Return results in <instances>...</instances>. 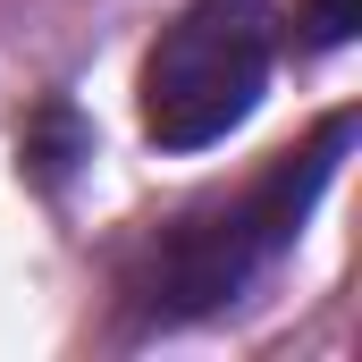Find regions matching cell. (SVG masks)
<instances>
[{"label":"cell","mask_w":362,"mask_h":362,"mask_svg":"<svg viewBox=\"0 0 362 362\" xmlns=\"http://www.w3.org/2000/svg\"><path fill=\"white\" fill-rule=\"evenodd\" d=\"M346 144H354V118L337 110L312 144L278 152L262 177H245L236 194L185 211L169 236H152V253L127 270V312H135V329H185V320L236 303V295L303 236L312 202L329 194L337 160H346Z\"/></svg>","instance_id":"1"},{"label":"cell","mask_w":362,"mask_h":362,"mask_svg":"<svg viewBox=\"0 0 362 362\" xmlns=\"http://www.w3.org/2000/svg\"><path fill=\"white\" fill-rule=\"evenodd\" d=\"M278 59V17L262 0H185L144 59V127L160 152H202L253 118Z\"/></svg>","instance_id":"2"},{"label":"cell","mask_w":362,"mask_h":362,"mask_svg":"<svg viewBox=\"0 0 362 362\" xmlns=\"http://www.w3.org/2000/svg\"><path fill=\"white\" fill-rule=\"evenodd\" d=\"M295 25H303V42H312V51H337V42L354 34V0H303V8H295Z\"/></svg>","instance_id":"3"}]
</instances>
